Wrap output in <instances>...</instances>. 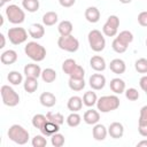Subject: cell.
I'll use <instances>...</instances> for the list:
<instances>
[{"mask_svg": "<svg viewBox=\"0 0 147 147\" xmlns=\"http://www.w3.org/2000/svg\"><path fill=\"white\" fill-rule=\"evenodd\" d=\"M85 86V82L84 79H74V78H69V87L74 91H82Z\"/></svg>", "mask_w": 147, "mask_h": 147, "instance_id": "4dcf8cb0", "label": "cell"}, {"mask_svg": "<svg viewBox=\"0 0 147 147\" xmlns=\"http://www.w3.org/2000/svg\"><path fill=\"white\" fill-rule=\"evenodd\" d=\"M88 44L94 52H101L106 46V40L102 33L99 30L94 29L88 33Z\"/></svg>", "mask_w": 147, "mask_h": 147, "instance_id": "5b68a950", "label": "cell"}, {"mask_svg": "<svg viewBox=\"0 0 147 147\" xmlns=\"http://www.w3.org/2000/svg\"><path fill=\"white\" fill-rule=\"evenodd\" d=\"M109 68L110 70L114 72V74H117V75H121L125 71V63L123 60L121 59H114L110 61V64H109Z\"/></svg>", "mask_w": 147, "mask_h": 147, "instance_id": "5bb4252c", "label": "cell"}, {"mask_svg": "<svg viewBox=\"0 0 147 147\" xmlns=\"http://www.w3.org/2000/svg\"><path fill=\"white\" fill-rule=\"evenodd\" d=\"M108 133L111 138H115V139L122 138L124 133V127L119 122H113L108 127Z\"/></svg>", "mask_w": 147, "mask_h": 147, "instance_id": "9c48e42d", "label": "cell"}, {"mask_svg": "<svg viewBox=\"0 0 147 147\" xmlns=\"http://www.w3.org/2000/svg\"><path fill=\"white\" fill-rule=\"evenodd\" d=\"M76 61L75 60H72V59H67L63 63H62V70L65 72V74H70L71 71H72V69L76 67Z\"/></svg>", "mask_w": 147, "mask_h": 147, "instance_id": "74e56055", "label": "cell"}, {"mask_svg": "<svg viewBox=\"0 0 147 147\" xmlns=\"http://www.w3.org/2000/svg\"><path fill=\"white\" fill-rule=\"evenodd\" d=\"M24 74L26 77H33V78H38L41 75V69L38 64H33V63H29L24 67Z\"/></svg>", "mask_w": 147, "mask_h": 147, "instance_id": "4fadbf2b", "label": "cell"}, {"mask_svg": "<svg viewBox=\"0 0 147 147\" xmlns=\"http://www.w3.org/2000/svg\"><path fill=\"white\" fill-rule=\"evenodd\" d=\"M111 46H113V49H114L116 53H124V52L126 51V48H127V46H126L125 44H123L118 38H115V39H114Z\"/></svg>", "mask_w": 147, "mask_h": 147, "instance_id": "8d00e7d4", "label": "cell"}, {"mask_svg": "<svg viewBox=\"0 0 147 147\" xmlns=\"http://www.w3.org/2000/svg\"><path fill=\"white\" fill-rule=\"evenodd\" d=\"M8 37L13 45H20L28 38V33L23 28H10L8 30Z\"/></svg>", "mask_w": 147, "mask_h": 147, "instance_id": "ba28073f", "label": "cell"}, {"mask_svg": "<svg viewBox=\"0 0 147 147\" xmlns=\"http://www.w3.org/2000/svg\"><path fill=\"white\" fill-rule=\"evenodd\" d=\"M39 101L42 106L45 107H53L55 103H56V98L53 93L51 92H42L39 96Z\"/></svg>", "mask_w": 147, "mask_h": 147, "instance_id": "8fae6325", "label": "cell"}, {"mask_svg": "<svg viewBox=\"0 0 147 147\" xmlns=\"http://www.w3.org/2000/svg\"><path fill=\"white\" fill-rule=\"evenodd\" d=\"M60 1V5L62 6V7H71V6H74V3L76 2V0H59Z\"/></svg>", "mask_w": 147, "mask_h": 147, "instance_id": "bcb514c9", "label": "cell"}, {"mask_svg": "<svg viewBox=\"0 0 147 147\" xmlns=\"http://www.w3.org/2000/svg\"><path fill=\"white\" fill-rule=\"evenodd\" d=\"M96 105L100 111L108 113L119 107V99L116 95H105V96H101L96 101Z\"/></svg>", "mask_w": 147, "mask_h": 147, "instance_id": "3957f363", "label": "cell"}, {"mask_svg": "<svg viewBox=\"0 0 147 147\" xmlns=\"http://www.w3.org/2000/svg\"><path fill=\"white\" fill-rule=\"evenodd\" d=\"M64 144V137L61 133H54L52 136V145L54 147H61Z\"/></svg>", "mask_w": 147, "mask_h": 147, "instance_id": "f35d334b", "label": "cell"}, {"mask_svg": "<svg viewBox=\"0 0 147 147\" xmlns=\"http://www.w3.org/2000/svg\"><path fill=\"white\" fill-rule=\"evenodd\" d=\"M47 121H48V119H47L46 116H44V115H41V114H37V115H34V116L32 117V125H33L34 127L41 130V129L44 127V125L46 124Z\"/></svg>", "mask_w": 147, "mask_h": 147, "instance_id": "484cf974", "label": "cell"}, {"mask_svg": "<svg viewBox=\"0 0 147 147\" xmlns=\"http://www.w3.org/2000/svg\"><path fill=\"white\" fill-rule=\"evenodd\" d=\"M41 77H42V80L46 82V83H52L55 80L56 78V72L55 70H53L52 68H47L45 70L41 71Z\"/></svg>", "mask_w": 147, "mask_h": 147, "instance_id": "4316f807", "label": "cell"}, {"mask_svg": "<svg viewBox=\"0 0 147 147\" xmlns=\"http://www.w3.org/2000/svg\"><path fill=\"white\" fill-rule=\"evenodd\" d=\"M139 84H140V87L144 91H147V76H142L139 80Z\"/></svg>", "mask_w": 147, "mask_h": 147, "instance_id": "7dc6e473", "label": "cell"}, {"mask_svg": "<svg viewBox=\"0 0 147 147\" xmlns=\"http://www.w3.org/2000/svg\"><path fill=\"white\" fill-rule=\"evenodd\" d=\"M138 22L141 26H147V11H141L138 15Z\"/></svg>", "mask_w": 147, "mask_h": 147, "instance_id": "7bdbcfd3", "label": "cell"}, {"mask_svg": "<svg viewBox=\"0 0 147 147\" xmlns=\"http://www.w3.org/2000/svg\"><path fill=\"white\" fill-rule=\"evenodd\" d=\"M61 36H69L72 32V23L70 21H62L57 28Z\"/></svg>", "mask_w": 147, "mask_h": 147, "instance_id": "603a6c76", "label": "cell"}, {"mask_svg": "<svg viewBox=\"0 0 147 147\" xmlns=\"http://www.w3.org/2000/svg\"><path fill=\"white\" fill-rule=\"evenodd\" d=\"M16 60H17V53L13 49H8L3 52L0 56V61L3 64H13L14 62H16Z\"/></svg>", "mask_w": 147, "mask_h": 147, "instance_id": "9a60e30c", "label": "cell"}, {"mask_svg": "<svg viewBox=\"0 0 147 147\" xmlns=\"http://www.w3.org/2000/svg\"><path fill=\"white\" fill-rule=\"evenodd\" d=\"M46 145H47V141L42 136H34V138L32 139L33 147H45Z\"/></svg>", "mask_w": 147, "mask_h": 147, "instance_id": "ab89813d", "label": "cell"}, {"mask_svg": "<svg viewBox=\"0 0 147 147\" xmlns=\"http://www.w3.org/2000/svg\"><path fill=\"white\" fill-rule=\"evenodd\" d=\"M8 1H10V0H1L0 1V7H2L5 5V2H8Z\"/></svg>", "mask_w": 147, "mask_h": 147, "instance_id": "f907efd6", "label": "cell"}, {"mask_svg": "<svg viewBox=\"0 0 147 147\" xmlns=\"http://www.w3.org/2000/svg\"><path fill=\"white\" fill-rule=\"evenodd\" d=\"M7 78H8V82L11 83L13 85H18L22 82V74H20L18 71H10Z\"/></svg>", "mask_w": 147, "mask_h": 147, "instance_id": "d590c367", "label": "cell"}, {"mask_svg": "<svg viewBox=\"0 0 147 147\" xmlns=\"http://www.w3.org/2000/svg\"><path fill=\"white\" fill-rule=\"evenodd\" d=\"M90 65L92 67V69H94L95 71H103L106 69V62L105 59L99 56V55H94L91 57L90 60Z\"/></svg>", "mask_w": 147, "mask_h": 147, "instance_id": "7c38bea8", "label": "cell"}, {"mask_svg": "<svg viewBox=\"0 0 147 147\" xmlns=\"http://www.w3.org/2000/svg\"><path fill=\"white\" fill-rule=\"evenodd\" d=\"M57 45L61 49L67 51V52H76L79 47V41L77 40V38H75L74 36L69 34V36H61L57 40Z\"/></svg>", "mask_w": 147, "mask_h": 147, "instance_id": "8992f818", "label": "cell"}, {"mask_svg": "<svg viewBox=\"0 0 147 147\" xmlns=\"http://www.w3.org/2000/svg\"><path fill=\"white\" fill-rule=\"evenodd\" d=\"M5 44H6L5 36H3L2 33H0V48H3V47H5Z\"/></svg>", "mask_w": 147, "mask_h": 147, "instance_id": "c3c4849f", "label": "cell"}, {"mask_svg": "<svg viewBox=\"0 0 147 147\" xmlns=\"http://www.w3.org/2000/svg\"><path fill=\"white\" fill-rule=\"evenodd\" d=\"M102 31L107 37H114L117 33V29H115V28H113V26H110V25H108L106 23H105V25L102 28Z\"/></svg>", "mask_w": 147, "mask_h": 147, "instance_id": "b9f144b4", "label": "cell"}, {"mask_svg": "<svg viewBox=\"0 0 147 147\" xmlns=\"http://www.w3.org/2000/svg\"><path fill=\"white\" fill-rule=\"evenodd\" d=\"M138 131L142 137H147V122L138 123Z\"/></svg>", "mask_w": 147, "mask_h": 147, "instance_id": "f6af8a7d", "label": "cell"}, {"mask_svg": "<svg viewBox=\"0 0 147 147\" xmlns=\"http://www.w3.org/2000/svg\"><path fill=\"white\" fill-rule=\"evenodd\" d=\"M144 122H147V106H144L140 109V117L138 123H144Z\"/></svg>", "mask_w": 147, "mask_h": 147, "instance_id": "ee69618b", "label": "cell"}, {"mask_svg": "<svg viewBox=\"0 0 147 147\" xmlns=\"http://www.w3.org/2000/svg\"><path fill=\"white\" fill-rule=\"evenodd\" d=\"M85 18L90 23H96L100 20V11L96 7H88L85 10Z\"/></svg>", "mask_w": 147, "mask_h": 147, "instance_id": "2e32d148", "label": "cell"}, {"mask_svg": "<svg viewBox=\"0 0 147 147\" xmlns=\"http://www.w3.org/2000/svg\"><path fill=\"white\" fill-rule=\"evenodd\" d=\"M145 93H146V94H147V91H145Z\"/></svg>", "mask_w": 147, "mask_h": 147, "instance_id": "11a10c76", "label": "cell"}, {"mask_svg": "<svg viewBox=\"0 0 147 147\" xmlns=\"http://www.w3.org/2000/svg\"><path fill=\"white\" fill-rule=\"evenodd\" d=\"M60 130V125L56 124V123H53L51 121H47L46 124L44 125V127L40 130L42 134L45 136H53L54 133H56L57 131Z\"/></svg>", "mask_w": 147, "mask_h": 147, "instance_id": "ffe728a7", "label": "cell"}, {"mask_svg": "<svg viewBox=\"0 0 147 147\" xmlns=\"http://www.w3.org/2000/svg\"><path fill=\"white\" fill-rule=\"evenodd\" d=\"M42 22L45 25H54L57 22V14L55 11H47L44 16H42Z\"/></svg>", "mask_w": 147, "mask_h": 147, "instance_id": "d4e9b609", "label": "cell"}, {"mask_svg": "<svg viewBox=\"0 0 147 147\" xmlns=\"http://www.w3.org/2000/svg\"><path fill=\"white\" fill-rule=\"evenodd\" d=\"M134 68L140 74H147V59L145 57L138 59L134 63Z\"/></svg>", "mask_w": 147, "mask_h": 147, "instance_id": "836d02e7", "label": "cell"}, {"mask_svg": "<svg viewBox=\"0 0 147 147\" xmlns=\"http://www.w3.org/2000/svg\"><path fill=\"white\" fill-rule=\"evenodd\" d=\"M100 119V114L94 109H88L84 113V121L87 124H96Z\"/></svg>", "mask_w": 147, "mask_h": 147, "instance_id": "ac0fdd59", "label": "cell"}, {"mask_svg": "<svg viewBox=\"0 0 147 147\" xmlns=\"http://www.w3.org/2000/svg\"><path fill=\"white\" fill-rule=\"evenodd\" d=\"M29 34L34 38V39H40L44 34H45V29L41 24L39 23H34L32 25H30L29 28Z\"/></svg>", "mask_w": 147, "mask_h": 147, "instance_id": "e0dca14e", "label": "cell"}, {"mask_svg": "<svg viewBox=\"0 0 147 147\" xmlns=\"http://www.w3.org/2000/svg\"><path fill=\"white\" fill-rule=\"evenodd\" d=\"M8 138L18 145H24L28 142L29 132L23 126H21L18 124H14L8 130Z\"/></svg>", "mask_w": 147, "mask_h": 147, "instance_id": "6da1fadb", "label": "cell"}, {"mask_svg": "<svg viewBox=\"0 0 147 147\" xmlns=\"http://www.w3.org/2000/svg\"><path fill=\"white\" fill-rule=\"evenodd\" d=\"M137 147H147V140H142L137 144Z\"/></svg>", "mask_w": 147, "mask_h": 147, "instance_id": "681fc988", "label": "cell"}, {"mask_svg": "<svg viewBox=\"0 0 147 147\" xmlns=\"http://www.w3.org/2000/svg\"><path fill=\"white\" fill-rule=\"evenodd\" d=\"M1 98H2V101L6 106H9V107H15L16 105H18L20 102V96L18 94L8 85H2L1 86Z\"/></svg>", "mask_w": 147, "mask_h": 147, "instance_id": "277c9868", "label": "cell"}, {"mask_svg": "<svg viewBox=\"0 0 147 147\" xmlns=\"http://www.w3.org/2000/svg\"><path fill=\"white\" fill-rule=\"evenodd\" d=\"M106 84V78L101 74H94L90 77V86L93 90H101Z\"/></svg>", "mask_w": 147, "mask_h": 147, "instance_id": "30bf717a", "label": "cell"}, {"mask_svg": "<svg viewBox=\"0 0 147 147\" xmlns=\"http://www.w3.org/2000/svg\"><path fill=\"white\" fill-rule=\"evenodd\" d=\"M37 88H38V80H37V78L26 77V79L24 82V90L28 93H33Z\"/></svg>", "mask_w": 147, "mask_h": 147, "instance_id": "cb8c5ba5", "label": "cell"}, {"mask_svg": "<svg viewBox=\"0 0 147 147\" xmlns=\"http://www.w3.org/2000/svg\"><path fill=\"white\" fill-rule=\"evenodd\" d=\"M25 54L33 61H42L46 56V49L40 44H37L34 41H30L25 46Z\"/></svg>", "mask_w": 147, "mask_h": 147, "instance_id": "7a4b0ae2", "label": "cell"}, {"mask_svg": "<svg viewBox=\"0 0 147 147\" xmlns=\"http://www.w3.org/2000/svg\"><path fill=\"white\" fill-rule=\"evenodd\" d=\"M6 15H7L9 22L13 24H20L25 18L24 11L17 5H9L6 9Z\"/></svg>", "mask_w": 147, "mask_h": 147, "instance_id": "52a82bcc", "label": "cell"}, {"mask_svg": "<svg viewBox=\"0 0 147 147\" xmlns=\"http://www.w3.org/2000/svg\"><path fill=\"white\" fill-rule=\"evenodd\" d=\"M83 102L85 106L87 107H92L95 102H96V94L92 91H87L85 92L84 96H83Z\"/></svg>", "mask_w": 147, "mask_h": 147, "instance_id": "83f0119b", "label": "cell"}, {"mask_svg": "<svg viewBox=\"0 0 147 147\" xmlns=\"http://www.w3.org/2000/svg\"><path fill=\"white\" fill-rule=\"evenodd\" d=\"M125 95H126V98H127L129 100H131V101H136V100L139 99V92H138L136 88H133V87L127 88L126 92H125Z\"/></svg>", "mask_w": 147, "mask_h": 147, "instance_id": "60d3db41", "label": "cell"}, {"mask_svg": "<svg viewBox=\"0 0 147 147\" xmlns=\"http://www.w3.org/2000/svg\"><path fill=\"white\" fill-rule=\"evenodd\" d=\"M67 123H68V125L71 126V127L78 126L79 123H80V116H79L76 111H72V113L67 117Z\"/></svg>", "mask_w": 147, "mask_h": 147, "instance_id": "e575fe53", "label": "cell"}, {"mask_svg": "<svg viewBox=\"0 0 147 147\" xmlns=\"http://www.w3.org/2000/svg\"><path fill=\"white\" fill-rule=\"evenodd\" d=\"M46 117H47L48 121H51V122H53V123H56V124H59V125H61V124L64 122V117H63V115L60 114V113L48 111V113L46 114Z\"/></svg>", "mask_w": 147, "mask_h": 147, "instance_id": "f546056e", "label": "cell"}, {"mask_svg": "<svg viewBox=\"0 0 147 147\" xmlns=\"http://www.w3.org/2000/svg\"><path fill=\"white\" fill-rule=\"evenodd\" d=\"M24 9H26L30 13H34L39 9V1L38 0H23L22 2Z\"/></svg>", "mask_w": 147, "mask_h": 147, "instance_id": "f1b7e54d", "label": "cell"}, {"mask_svg": "<svg viewBox=\"0 0 147 147\" xmlns=\"http://www.w3.org/2000/svg\"><path fill=\"white\" fill-rule=\"evenodd\" d=\"M122 3H130L131 2V0H119Z\"/></svg>", "mask_w": 147, "mask_h": 147, "instance_id": "816d5d0a", "label": "cell"}, {"mask_svg": "<svg viewBox=\"0 0 147 147\" xmlns=\"http://www.w3.org/2000/svg\"><path fill=\"white\" fill-rule=\"evenodd\" d=\"M92 134H93V138L95 140H103L106 138V136H107V130L102 124H96L93 127Z\"/></svg>", "mask_w": 147, "mask_h": 147, "instance_id": "7402d4cb", "label": "cell"}, {"mask_svg": "<svg viewBox=\"0 0 147 147\" xmlns=\"http://www.w3.org/2000/svg\"><path fill=\"white\" fill-rule=\"evenodd\" d=\"M84 75H85V71H84L83 67H80L79 64H76V67L72 69V71L69 74L70 78H74V79H84Z\"/></svg>", "mask_w": 147, "mask_h": 147, "instance_id": "d6a6232c", "label": "cell"}, {"mask_svg": "<svg viewBox=\"0 0 147 147\" xmlns=\"http://www.w3.org/2000/svg\"><path fill=\"white\" fill-rule=\"evenodd\" d=\"M109 85H110V90L113 92L117 93V94L123 93L124 90H125V83L121 78H114V79H111Z\"/></svg>", "mask_w": 147, "mask_h": 147, "instance_id": "d6986e66", "label": "cell"}, {"mask_svg": "<svg viewBox=\"0 0 147 147\" xmlns=\"http://www.w3.org/2000/svg\"><path fill=\"white\" fill-rule=\"evenodd\" d=\"M68 109L71 110V111H78L82 109V106H83V100L75 95V96H71L69 100H68Z\"/></svg>", "mask_w": 147, "mask_h": 147, "instance_id": "44dd1931", "label": "cell"}, {"mask_svg": "<svg viewBox=\"0 0 147 147\" xmlns=\"http://www.w3.org/2000/svg\"><path fill=\"white\" fill-rule=\"evenodd\" d=\"M146 46H147V39H146Z\"/></svg>", "mask_w": 147, "mask_h": 147, "instance_id": "db71d44e", "label": "cell"}, {"mask_svg": "<svg viewBox=\"0 0 147 147\" xmlns=\"http://www.w3.org/2000/svg\"><path fill=\"white\" fill-rule=\"evenodd\" d=\"M3 24V17L0 15V25H2Z\"/></svg>", "mask_w": 147, "mask_h": 147, "instance_id": "f5cc1de1", "label": "cell"}, {"mask_svg": "<svg viewBox=\"0 0 147 147\" xmlns=\"http://www.w3.org/2000/svg\"><path fill=\"white\" fill-rule=\"evenodd\" d=\"M116 38H118L123 44H125V45L127 46L130 42H132V40H133V34H132L130 31L124 30V31L119 32V34H118Z\"/></svg>", "mask_w": 147, "mask_h": 147, "instance_id": "1f68e13d", "label": "cell"}]
</instances>
